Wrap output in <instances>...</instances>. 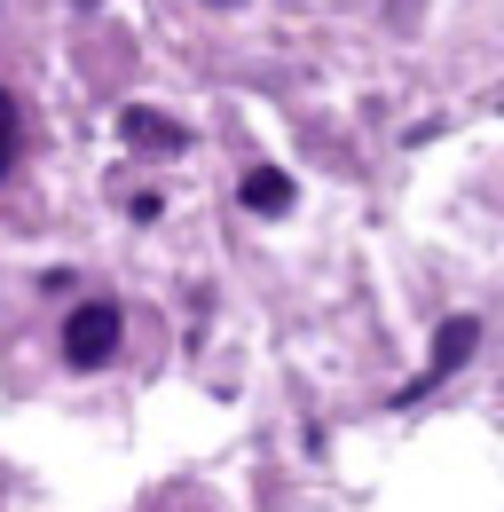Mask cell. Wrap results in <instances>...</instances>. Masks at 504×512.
<instances>
[{
  "mask_svg": "<svg viewBox=\"0 0 504 512\" xmlns=\"http://www.w3.org/2000/svg\"><path fill=\"white\" fill-rule=\"evenodd\" d=\"M119 308H111V300H79V308H71V316H63V363H71V371H103V363H111V355H119Z\"/></svg>",
  "mask_w": 504,
  "mask_h": 512,
  "instance_id": "6da1fadb",
  "label": "cell"
},
{
  "mask_svg": "<svg viewBox=\"0 0 504 512\" xmlns=\"http://www.w3.org/2000/svg\"><path fill=\"white\" fill-rule=\"evenodd\" d=\"M473 347H481V323H473V316H449V323H441V339H434V355H426V371L402 386L394 402H418V394H434V386L449 379V371H457V363H465Z\"/></svg>",
  "mask_w": 504,
  "mask_h": 512,
  "instance_id": "7a4b0ae2",
  "label": "cell"
},
{
  "mask_svg": "<svg viewBox=\"0 0 504 512\" xmlns=\"http://www.w3.org/2000/svg\"><path fill=\"white\" fill-rule=\"evenodd\" d=\"M119 134H126V150H150V158H182V150H189V127H182V119H166V111H150V103H126Z\"/></svg>",
  "mask_w": 504,
  "mask_h": 512,
  "instance_id": "3957f363",
  "label": "cell"
},
{
  "mask_svg": "<svg viewBox=\"0 0 504 512\" xmlns=\"http://www.w3.org/2000/svg\"><path fill=\"white\" fill-rule=\"evenodd\" d=\"M245 213H260V221H276V213H292V174L284 166H252L245 174Z\"/></svg>",
  "mask_w": 504,
  "mask_h": 512,
  "instance_id": "277c9868",
  "label": "cell"
},
{
  "mask_svg": "<svg viewBox=\"0 0 504 512\" xmlns=\"http://www.w3.org/2000/svg\"><path fill=\"white\" fill-rule=\"evenodd\" d=\"M16 158H24V103L0 87V182L16 174Z\"/></svg>",
  "mask_w": 504,
  "mask_h": 512,
  "instance_id": "5b68a950",
  "label": "cell"
}]
</instances>
